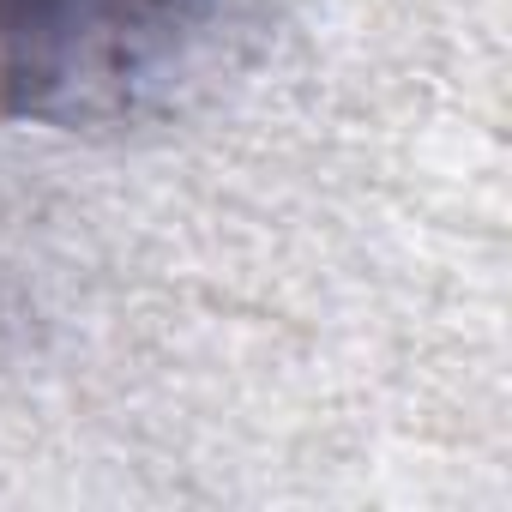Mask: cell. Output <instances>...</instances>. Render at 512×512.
Here are the masks:
<instances>
[{
	"mask_svg": "<svg viewBox=\"0 0 512 512\" xmlns=\"http://www.w3.org/2000/svg\"><path fill=\"white\" fill-rule=\"evenodd\" d=\"M211 0H0V109L103 121L151 91L193 43Z\"/></svg>",
	"mask_w": 512,
	"mask_h": 512,
	"instance_id": "cell-1",
	"label": "cell"
}]
</instances>
